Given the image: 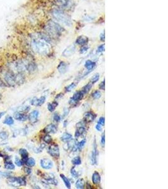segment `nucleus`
I'll return each instance as SVG.
<instances>
[{
    "instance_id": "nucleus-1",
    "label": "nucleus",
    "mask_w": 168,
    "mask_h": 189,
    "mask_svg": "<svg viewBox=\"0 0 168 189\" xmlns=\"http://www.w3.org/2000/svg\"><path fill=\"white\" fill-rule=\"evenodd\" d=\"M31 47L36 53L41 56H47L51 52V49L49 38L47 35L41 33L35 36L31 42Z\"/></svg>"
},
{
    "instance_id": "nucleus-2",
    "label": "nucleus",
    "mask_w": 168,
    "mask_h": 189,
    "mask_svg": "<svg viewBox=\"0 0 168 189\" xmlns=\"http://www.w3.org/2000/svg\"><path fill=\"white\" fill-rule=\"evenodd\" d=\"M53 18L57 22L67 27H71L72 24L71 18L62 10L54 9L52 11Z\"/></svg>"
},
{
    "instance_id": "nucleus-3",
    "label": "nucleus",
    "mask_w": 168,
    "mask_h": 189,
    "mask_svg": "<svg viewBox=\"0 0 168 189\" xmlns=\"http://www.w3.org/2000/svg\"><path fill=\"white\" fill-rule=\"evenodd\" d=\"M46 30L50 35L58 37L61 36L64 29L57 22L53 20H49L46 25Z\"/></svg>"
},
{
    "instance_id": "nucleus-4",
    "label": "nucleus",
    "mask_w": 168,
    "mask_h": 189,
    "mask_svg": "<svg viewBox=\"0 0 168 189\" xmlns=\"http://www.w3.org/2000/svg\"><path fill=\"white\" fill-rule=\"evenodd\" d=\"M8 183L13 187H19L27 185L26 180L23 177H10L8 179Z\"/></svg>"
},
{
    "instance_id": "nucleus-5",
    "label": "nucleus",
    "mask_w": 168,
    "mask_h": 189,
    "mask_svg": "<svg viewBox=\"0 0 168 189\" xmlns=\"http://www.w3.org/2000/svg\"><path fill=\"white\" fill-rule=\"evenodd\" d=\"M84 95L85 94L82 92V91H76V92H75L74 93L73 96L70 98L69 103L72 106L76 105L77 104V103L79 102L83 98Z\"/></svg>"
},
{
    "instance_id": "nucleus-6",
    "label": "nucleus",
    "mask_w": 168,
    "mask_h": 189,
    "mask_svg": "<svg viewBox=\"0 0 168 189\" xmlns=\"http://www.w3.org/2000/svg\"><path fill=\"white\" fill-rule=\"evenodd\" d=\"M93 149L91 154V157H90V161H91V165H96L98 164V151L97 144H96V140L95 137L94 139V142L93 144Z\"/></svg>"
},
{
    "instance_id": "nucleus-7",
    "label": "nucleus",
    "mask_w": 168,
    "mask_h": 189,
    "mask_svg": "<svg viewBox=\"0 0 168 189\" xmlns=\"http://www.w3.org/2000/svg\"><path fill=\"white\" fill-rule=\"evenodd\" d=\"M56 4L61 10L69 9L72 6L71 0H56Z\"/></svg>"
},
{
    "instance_id": "nucleus-8",
    "label": "nucleus",
    "mask_w": 168,
    "mask_h": 189,
    "mask_svg": "<svg viewBox=\"0 0 168 189\" xmlns=\"http://www.w3.org/2000/svg\"><path fill=\"white\" fill-rule=\"evenodd\" d=\"M48 153L51 155L52 157L59 158L60 156V149L58 144H54L49 147L48 148Z\"/></svg>"
},
{
    "instance_id": "nucleus-9",
    "label": "nucleus",
    "mask_w": 168,
    "mask_h": 189,
    "mask_svg": "<svg viewBox=\"0 0 168 189\" xmlns=\"http://www.w3.org/2000/svg\"><path fill=\"white\" fill-rule=\"evenodd\" d=\"M5 80L6 83L9 86H15L17 84L15 82V74L11 71H8L5 74Z\"/></svg>"
},
{
    "instance_id": "nucleus-10",
    "label": "nucleus",
    "mask_w": 168,
    "mask_h": 189,
    "mask_svg": "<svg viewBox=\"0 0 168 189\" xmlns=\"http://www.w3.org/2000/svg\"><path fill=\"white\" fill-rule=\"evenodd\" d=\"M40 164L41 167L45 170H50V169L52 168L54 166L52 160L48 158L42 159L40 161Z\"/></svg>"
},
{
    "instance_id": "nucleus-11",
    "label": "nucleus",
    "mask_w": 168,
    "mask_h": 189,
    "mask_svg": "<svg viewBox=\"0 0 168 189\" xmlns=\"http://www.w3.org/2000/svg\"><path fill=\"white\" fill-rule=\"evenodd\" d=\"M46 97L45 96H42L40 98L34 97L31 100V105L35 107H40L46 102Z\"/></svg>"
},
{
    "instance_id": "nucleus-12",
    "label": "nucleus",
    "mask_w": 168,
    "mask_h": 189,
    "mask_svg": "<svg viewBox=\"0 0 168 189\" xmlns=\"http://www.w3.org/2000/svg\"><path fill=\"white\" fill-rule=\"evenodd\" d=\"M76 51V46L74 45H71V46L67 47L66 49L62 52V56L65 57H68L74 54V53Z\"/></svg>"
},
{
    "instance_id": "nucleus-13",
    "label": "nucleus",
    "mask_w": 168,
    "mask_h": 189,
    "mask_svg": "<svg viewBox=\"0 0 168 189\" xmlns=\"http://www.w3.org/2000/svg\"><path fill=\"white\" fill-rule=\"evenodd\" d=\"M96 117V115L92 112H87L85 114L83 117V121L86 123H90L95 121Z\"/></svg>"
},
{
    "instance_id": "nucleus-14",
    "label": "nucleus",
    "mask_w": 168,
    "mask_h": 189,
    "mask_svg": "<svg viewBox=\"0 0 168 189\" xmlns=\"http://www.w3.org/2000/svg\"><path fill=\"white\" fill-rule=\"evenodd\" d=\"M38 116H39V112L35 110L32 111L29 114L28 116V119L29 120L31 123L34 124L38 121Z\"/></svg>"
},
{
    "instance_id": "nucleus-15",
    "label": "nucleus",
    "mask_w": 168,
    "mask_h": 189,
    "mask_svg": "<svg viewBox=\"0 0 168 189\" xmlns=\"http://www.w3.org/2000/svg\"><path fill=\"white\" fill-rule=\"evenodd\" d=\"M57 131V127L54 124H50L44 129V132L46 134H55Z\"/></svg>"
},
{
    "instance_id": "nucleus-16",
    "label": "nucleus",
    "mask_w": 168,
    "mask_h": 189,
    "mask_svg": "<svg viewBox=\"0 0 168 189\" xmlns=\"http://www.w3.org/2000/svg\"><path fill=\"white\" fill-rule=\"evenodd\" d=\"M86 134V130L85 127H77V130H76V132H75V138L76 140L78 139L79 137H85Z\"/></svg>"
},
{
    "instance_id": "nucleus-17",
    "label": "nucleus",
    "mask_w": 168,
    "mask_h": 189,
    "mask_svg": "<svg viewBox=\"0 0 168 189\" xmlns=\"http://www.w3.org/2000/svg\"><path fill=\"white\" fill-rule=\"evenodd\" d=\"M14 119L17 121L24 122L28 119V116H27L25 113L17 112L14 114Z\"/></svg>"
},
{
    "instance_id": "nucleus-18",
    "label": "nucleus",
    "mask_w": 168,
    "mask_h": 189,
    "mask_svg": "<svg viewBox=\"0 0 168 189\" xmlns=\"http://www.w3.org/2000/svg\"><path fill=\"white\" fill-rule=\"evenodd\" d=\"M67 69H68V65L66 62H64V61H61L60 63L59 64L58 66H57V69H58L59 72L62 74H65L67 72Z\"/></svg>"
},
{
    "instance_id": "nucleus-19",
    "label": "nucleus",
    "mask_w": 168,
    "mask_h": 189,
    "mask_svg": "<svg viewBox=\"0 0 168 189\" xmlns=\"http://www.w3.org/2000/svg\"><path fill=\"white\" fill-rule=\"evenodd\" d=\"M88 38L83 35H81L79 37H78L76 39V44L81 46L86 45L88 44Z\"/></svg>"
},
{
    "instance_id": "nucleus-20",
    "label": "nucleus",
    "mask_w": 168,
    "mask_h": 189,
    "mask_svg": "<svg viewBox=\"0 0 168 189\" xmlns=\"http://www.w3.org/2000/svg\"><path fill=\"white\" fill-rule=\"evenodd\" d=\"M91 179H92L93 183L95 184V185H98V184H99L101 182V178L100 173L96 171H95V172L93 173L92 178Z\"/></svg>"
},
{
    "instance_id": "nucleus-21",
    "label": "nucleus",
    "mask_w": 168,
    "mask_h": 189,
    "mask_svg": "<svg viewBox=\"0 0 168 189\" xmlns=\"http://www.w3.org/2000/svg\"><path fill=\"white\" fill-rule=\"evenodd\" d=\"M96 62L91 61V60H87L85 63V67L87 69V71H92L94 69V68L96 67Z\"/></svg>"
},
{
    "instance_id": "nucleus-22",
    "label": "nucleus",
    "mask_w": 168,
    "mask_h": 189,
    "mask_svg": "<svg viewBox=\"0 0 168 189\" xmlns=\"http://www.w3.org/2000/svg\"><path fill=\"white\" fill-rule=\"evenodd\" d=\"M19 153L20 156H22V161H23V163H25L26 161L28 158V153L27 149L24 148H21L19 149Z\"/></svg>"
},
{
    "instance_id": "nucleus-23",
    "label": "nucleus",
    "mask_w": 168,
    "mask_h": 189,
    "mask_svg": "<svg viewBox=\"0 0 168 189\" xmlns=\"http://www.w3.org/2000/svg\"><path fill=\"white\" fill-rule=\"evenodd\" d=\"M60 177L62 179V180L63 181L64 183L65 186H66L67 188H71V183L70 181V180L67 177V176H65L64 174H61L60 175Z\"/></svg>"
},
{
    "instance_id": "nucleus-24",
    "label": "nucleus",
    "mask_w": 168,
    "mask_h": 189,
    "mask_svg": "<svg viewBox=\"0 0 168 189\" xmlns=\"http://www.w3.org/2000/svg\"><path fill=\"white\" fill-rule=\"evenodd\" d=\"M75 186L77 189L85 188V182L83 178H79L75 183Z\"/></svg>"
},
{
    "instance_id": "nucleus-25",
    "label": "nucleus",
    "mask_w": 168,
    "mask_h": 189,
    "mask_svg": "<svg viewBox=\"0 0 168 189\" xmlns=\"http://www.w3.org/2000/svg\"><path fill=\"white\" fill-rule=\"evenodd\" d=\"M71 139H72V136L68 132H65L61 136V140L64 142H67Z\"/></svg>"
},
{
    "instance_id": "nucleus-26",
    "label": "nucleus",
    "mask_w": 168,
    "mask_h": 189,
    "mask_svg": "<svg viewBox=\"0 0 168 189\" xmlns=\"http://www.w3.org/2000/svg\"><path fill=\"white\" fill-rule=\"evenodd\" d=\"M36 69H37V65H36L35 63L33 62H28L27 66V71H28L30 72H34Z\"/></svg>"
},
{
    "instance_id": "nucleus-27",
    "label": "nucleus",
    "mask_w": 168,
    "mask_h": 189,
    "mask_svg": "<svg viewBox=\"0 0 168 189\" xmlns=\"http://www.w3.org/2000/svg\"><path fill=\"white\" fill-rule=\"evenodd\" d=\"M25 164L28 167H33L36 164L35 160L33 158H28V159L26 161Z\"/></svg>"
},
{
    "instance_id": "nucleus-28",
    "label": "nucleus",
    "mask_w": 168,
    "mask_h": 189,
    "mask_svg": "<svg viewBox=\"0 0 168 189\" xmlns=\"http://www.w3.org/2000/svg\"><path fill=\"white\" fill-rule=\"evenodd\" d=\"M92 85L93 84H91V83H88L87 85H86L83 88H82V90H81L82 92L84 94L88 93L90 91V90H91V88H92Z\"/></svg>"
},
{
    "instance_id": "nucleus-29",
    "label": "nucleus",
    "mask_w": 168,
    "mask_h": 189,
    "mask_svg": "<svg viewBox=\"0 0 168 189\" xmlns=\"http://www.w3.org/2000/svg\"><path fill=\"white\" fill-rule=\"evenodd\" d=\"M5 168L7 170H12L15 168V166L13 163L11 162V161H7L5 163Z\"/></svg>"
},
{
    "instance_id": "nucleus-30",
    "label": "nucleus",
    "mask_w": 168,
    "mask_h": 189,
    "mask_svg": "<svg viewBox=\"0 0 168 189\" xmlns=\"http://www.w3.org/2000/svg\"><path fill=\"white\" fill-rule=\"evenodd\" d=\"M76 85H77L76 83H72L70 85H69L68 86L65 87V91L66 92H71L76 87Z\"/></svg>"
},
{
    "instance_id": "nucleus-31",
    "label": "nucleus",
    "mask_w": 168,
    "mask_h": 189,
    "mask_svg": "<svg viewBox=\"0 0 168 189\" xmlns=\"http://www.w3.org/2000/svg\"><path fill=\"white\" fill-rule=\"evenodd\" d=\"M3 124L6 125H8V126H12L14 124V120L10 116H8L7 117H6L5 119L3 121Z\"/></svg>"
},
{
    "instance_id": "nucleus-32",
    "label": "nucleus",
    "mask_w": 168,
    "mask_h": 189,
    "mask_svg": "<svg viewBox=\"0 0 168 189\" xmlns=\"http://www.w3.org/2000/svg\"><path fill=\"white\" fill-rule=\"evenodd\" d=\"M71 163H72V165H74V166L80 165L81 164V163H82L81 157H79V156H76V157H74L72 159V161H71Z\"/></svg>"
},
{
    "instance_id": "nucleus-33",
    "label": "nucleus",
    "mask_w": 168,
    "mask_h": 189,
    "mask_svg": "<svg viewBox=\"0 0 168 189\" xmlns=\"http://www.w3.org/2000/svg\"><path fill=\"white\" fill-rule=\"evenodd\" d=\"M100 80V74L99 73H96L90 79V83L91 84H95L99 81Z\"/></svg>"
},
{
    "instance_id": "nucleus-34",
    "label": "nucleus",
    "mask_w": 168,
    "mask_h": 189,
    "mask_svg": "<svg viewBox=\"0 0 168 189\" xmlns=\"http://www.w3.org/2000/svg\"><path fill=\"white\" fill-rule=\"evenodd\" d=\"M91 97L94 98V99L98 100L101 97V93L98 90H95L92 94H91Z\"/></svg>"
},
{
    "instance_id": "nucleus-35",
    "label": "nucleus",
    "mask_w": 168,
    "mask_h": 189,
    "mask_svg": "<svg viewBox=\"0 0 168 189\" xmlns=\"http://www.w3.org/2000/svg\"><path fill=\"white\" fill-rule=\"evenodd\" d=\"M70 173H71V175L75 178H77L79 176V173L78 171H77V170H76V167H75L74 166H72V167L71 168V170H70Z\"/></svg>"
},
{
    "instance_id": "nucleus-36",
    "label": "nucleus",
    "mask_w": 168,
    "mask_h": 189,
    "mask_svg": "<svg viewBox=\"0 0 168 189\" xmlns=\"http://www.w3.org/2000/svg\"><path fill=\"white\" fill-rule=\"evenodd\" d=\"M43 141H44L46 143L50 144L52 142V138L49 134H47L45 135L43 137Z\"/></svg>"
},
{
    "instance_id": "nucleus-37",
    "label": "nucleus",
    "mask_w": 168,
    "mask_h": 189,
    "mask_svg": "<svg viewBox=\"0 0 168 189\" xmlns=\"http://www.w3.org/2000/svg\"><path fill=\"white\" fill-rule=\"evenodd\" d=\"M46 181L48 184L55 185V186H57V185H58V181H57V180H56L55 178H54L49 179V180H46Z\"/></svg>"
},
{
    "instance_id": "nucleus-38",
    "label": "nucleus",
    "mask_w": 168,
    "mask_h": 189,
    "mask_svg": "<svg viewBox=\"0 0 168 189\" xmlns=\"http://www.w3.org/2000/svg\"><path fill=\"white\" fill-rule=\"evenodd\" d=\"M46 147V145L44 144H40V146H38V147H35V148L34 149V152L35 153H40L42 152V151L44 150V149Z\"/></svg>"
},
{
    "instance_id": "nucleus-39",
    "label": "nucleus",
    "mask_w": 168,
    "mask_h": 189,
    "mask_svg": "<svg viewBox=\"0 0 168 189\" xmlns=\"http://www.w3.org/2000/svg\"><path fill=\"white\" fill-rule=\"evenodd\" d=\"M30 110V107H29V106H23L22 107L20 108L18 112L25 114L27 112H28Z\"/></svg>"
},
{
    "instance_id": "nucleus-40",
    "label": "nucleus",
    "mask_w": 168,
    "mask_h": 189,
    "mask_svg": "<svg viewBox=\"0 0 168 189\" xmlns=\"http://www.w3.org/2000/svg\"><path fill=\"white\" fill-rule=\"evenodd\" d=\"M8 137V133L7 131H2L0 132V138L2 140H6Z\"/></svg>"
},
{
    "instance_id": "nucleus-41",
    "label": "nucleus",
    "mask_w": 168,
    "mask_h": 189,
    "mask_svg": "<svg viewBox=\"0 0 168 189\" xmlns=\"http://www.w3.org/2000/svg\"><path fill=\"white\" fill-rule=\"evenodd\" d=\"M89 49V47L87 46V45H85V46H82V47H81V48L79 50V52L80 54H85L86 53V52H87L88 51Z\"/></svg>"
},
{
    "instance_id": "nucleus-42",
    "label": "nucleus",
    "mask_w": 168,
    "mask_h": 189,
    "mask_svg": "<svg viewBox=\"0 0 168 189\" xmlns=\"http://www.w3.org/2000/svg\"><path fill=\"white\" fill-rule=\"evenodd\" d=\"M56 107L52 104V103H49L47 104V109L49 110V111L51 112H54L55 110H56Z\"/></svg>"
},
{
    "instance_id": "nucleus-43",
    "label": "nucleus",
    "mask_w": 168,
    "mask_h": 189,
    "mask_svg": "<svg viewBox=\"0 0 168 189\" xmlns=\"http://www.w3.org/2000/svg\"><path fill=\"white\" fill-rule=\"evenodd\" d=\"M15 165H17V166H19V167H20V166H22V165H23V161H22V160H20V159L18 157L15 158Z\"/></svg>"
},
{
    "instance_id": "nucleus-44",
    "label": "nucleus",
    "mask_w": 168,
    "mask_h": 189,
    "mask_svg": "<svg viewBox=\"0 0 168 189\" xmlns=\"http://www.w3.org/2000/svg\"><path fill=\"white\" fill-rule=\"evenodd\" d=\"M100 144H101V147H105V132H103V134L101 135V141H100Z\"/></svg>"
},
{
    "instance_id": "nucleus-45",
    "label": "nucleus",
    "mask_w": 168,
    "mask_h": 189,
    "mask_svg": "<svg viewBox=\"0 0 168 189\" xmlns=\"http://www.w3.org/2000/svg\"><path fill=\"white\" fill-rule=\"evenodd\" d=\"M53 119H54V121H55V122H59L60 121H61V119H62V118H61V117L59 116V115L58 114L56 113V114H55L54 115Z\"/></svg>"
},
{
    "instance_id": "nucleus-46",
    "label": "nucleus",
    "mask_w": 168,
    "mask_h": 189,
    "mask_svg": "<svg viewBox=\"0 0 168 189\" xmlns=\"http://www.w3.org/2000/svg\"><path fill=\"white\" fill-rule=\"evenodd\" d=\"M105 51V44H101L97 48L98 53H101Z\"/></svg>"
},
{
    "instance_id": "nucleus-47",
    "label": "nucleus",
    "mask_w": 168,
    "mask_h": 189,
    "mask_svg": "<svg viewBox=\"0 0 168 189\" xmlns=\"http://www.w3.org/2000/svg\"><path fill=\"white\" fill-rule=\"evenodd\" d=\"M69 113V108H64L63 111V115H62V119H64L65 117H67Z\"/></svg>"
},
{
    "instance_id": "nucleus-48",
    "label": "nucleus",
    "mask_w": 168,
    "mask_h": 189,
    "mask_svg": "<svg viewBox=\"0 0 168 189\" xmlns=\"http://www.w3.org/2000/svg\"><path fill=\"white\" fill-rule=\"evenodd\" d=\"M86 127V122L84 121H80L78 123L76 124V127Z\"/></svg>"
},
{
    "instance_id": "nucleus-49",
    "label": "nucleus",
    "mask_w": 168,
    "mask_h": 189,
    "mask_svg": "<svg viewBox=\"0 0 168 189\" xmlns=\"http://www.w3.org/2000/svg\"><path fill=\"white\" fill-rule=\"evenodd\" d=\"M105 118L104 117H101L98 120V124L101 125L102 126H105Z\"/></svg>"
},
{
    "instance_id": "nucleus-50",
    "label": "nucleus",
    "mask_w": 168,
    "mask_h": 189,
    "mask_svg": "<svg viewBox=\"0 0 168 189\" xmlns=\"http://www.w3.org/2000/svg\"><path fill=\"white\" fill-rule=\"evenodd\" d=\"M99 88H100V90H105V80H104L99 85Z\"/></svg>"
},
{
    "instance_id": "nucleus-51",
    "label": "nucleus",
    "mask_w": 168,
    "mask_h": 189,
    "mask_svg": "<svg viewBox=\"0 0 168 189\" xmlns=\"http://www.w3.org/2000/svg\"><path fill=\"white\" fill-rule=\"evenodd\" d=\"M25 172L27 174V175H30V174L32 173V170H31L30 167H25L24 168Z\"/></svg>"
},
{
    "instance_id": "nucleus-52",
    "label": "nucleus",
    "mask_w": 168,
    "mask_h": 189,
    "mask_svg": "<svg viewBox=\"0 0 168 189\" xmlns=\"http://www.w3.org/2000/svg\"><path fill=\"white\" fill-rule=\"evenodd\" d=\"M96 129L98 131H102V126L100 124H99L98 123L96 125Z\"/></svg>"
},
{
    "instance_id": "nucleus-53",
    "label": "nucleus",
    "mask_w": 168,
    "mask_h": 189,
    "mask_svg": "<svg viewBox=\"0 0 168 189\" xmlns=\"http://www.w3.org/2000/svg\"><path fill=\"white\" fill-rule=\"evenodd\" d=\"M105 32H103V33H101V35H100V40H101V41H102V42H104V41H105Z\"/></svg>"
},
{
    "instance_id": "nucleus-54",
    "label": "nucleus",
    "mask_w": 168,
    "mask_h": 189,
    "mask_svg": "<svg viewBox=\"0 0 168 189\" xmlns=\"http://www.w3.org/2000/svg\"><path fill=\"white\" fill-rule=\"evenodd\" d=\"M63 95H64V94L62 93H59L58 95H57V96L56 97V99H59V98H61L63 97Z\"/></svg>"
},
{
    "instance_id": "nucleus-55",
    "label": "nucleus",
    "mask_w": 168,
    "mask_h": 189,
    "mask_svg": "<svg viewBox=\"0 0 168 189\" xmlns=\"http://www.w3.org/2000/svg\"><path fill=\"white\" fill-rule=\"evenodd\" d=\"M5 86V84L4 83V82L0 78V87H3Z\"/></svg>"
},
{
    "instance_id": "nucleus-56",
    "label": "nucleus",
    "mask_w": 168,
    "mask_h": 189,
    "mask_svg": "<svg viewBox=\"0 0 168 189\" xmlns=\"http://www.w3.org/2000/svg\"><path fill=\"white\" fill-rule=\"evenodd\" d=\"M67 124H68V121H67V120H66V121H64V122H63V126H64V127H67Z\"/></svg>"
},
{
    "instance_id": "nucleus-57",
    "label": "nucleus",
    "mask_w": 168,
    "mask_h": 189,
    "mask_svg": "<svg viewBox=\"0 0 168 189\" xmlns=\"http://www.w3.org/2000/svg\"><path fill=\"white\" fill-rule=\"evenodd\" d=\"M6 112H0V119L3 117V116H4V115L5 114Z\"/></svg>"
},
{
    "instance_id": "nucleus-58",
    "label": "nucleus",
    "mask_w": 168,
    "mask_h": 189,
    "mask_svg": "<svg viewBox=\"0 0 168 189\" xmlns=\"http://www.w3.org/2000/svg\"><path fill=\"white\" fill-rule=\"evenodd\" d=\"M86 185H87V188H93V187H91V185H90V184L88 182H87Z\"/></svg>"
},
{
    "instance_id": "nucleus-59",
    "label": "nucleus",
    "mask_w": 168,
    "mask_h": 189,
    "mask_svg": "<svg viewBox=\"0 0 168 189\" xmlns=\"http://www.w3.org/2000/svg\"><path fill=\"white\" fill-rule=\"evenodd\" d=\"M0 157H3V155L0 153Z\"/></svg>"
},
{
    "instance_id": "nucleus-60",
    "label": "nucleus",
    "mask_w": 168,
    "mask_h": 189,
    "mask_svg": "<svg viewBox=\"0 0 168 189\" xmlns=\"http://www.w3.org/2000/svg\"><path fill=\"white\" fill-rule=\"evenodd\" d=\"M0 98H1V94H0Z\"/></svg>"
}]
</instances>
